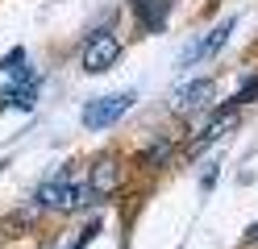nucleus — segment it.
<instances>
[{
	"mask_svg": "<svg viewBox=\"0 0 258 249\" xmlns=\"http://www.w3.org/2000/svg\"><path fill=\"white\" fill-rule=\"evenodd\" d=\"M233 112H237V104H225V108H217V112H213V121H208V125L196 133V137H191V149H204V145H213V141L221 137V133L229 129Z\"/></svg>",
	"mask_w": 258,
	"mask_h": 249,
	"instance_id": "obj_6",
	"label": "nucleus"
},
{
	"mask_svg": "<svg viewBox=\"0 0 258 249\" xmlns=\"http://www.w3.org/2000/svg\"><path fill=\"white\" fill-rule=\"evenodd\" d=\"M254 96H258V79H250V83H246V88H241V92H237V104H246V100H254Z\"/></svg>",
	"mask_w": 258,
	"mask_h": 249,
	"instance_id": "obj_10",
	"label": "nucleus"
},
{
	"mask_svg": "<svg viewBox=\"0 0 258 249\" xmlns=\"http://www.w3.org/2000/svg\"><path fill=\"white\" fill-rule=\"evenodd\" d=\"M134 100H138L134 92H112V96H96V100H88V104H84V125H88L92 133L117 125L121 116L134 108Z\"/></svg>",
	"mask_w": 258,
	"mask_h": 249,
	"instance_id": "obj_1",
	"label": "nucleus"
},
{
	"mask_svg": "<svg viewBox=\"0 0 258 249\" xmlns=\"http://www.w3.org/2000/svg\"><path fill=\"white\" fill-rule=\"evenodd\" d=\"M121 187V162L117 158H100L92 166V179H88V191L92 195H112Z\"/></svg>",
	"mask_w": 258,
	"mask_h": 249,
	"instance_id": "obj_4",
	"label": "nucleus"
},
{
	"mask_svg": "<svg viewBox=\"0 0 258 249\" xmlns=\"http://www.w3.org/2000/svg\"><path fill=\"white\" fill-rule=\"evenodd\" d=\"M167 158H171V141H167V137H163V141H154V145L146 149V166H163Z\"/></svg>",
	"mask_w": 258,
	"mask_h": 249,
	"instance_id": "obj_9",
	"label": "nucleus"
},
{
	"mask_svg": "<svg viewBox=\"0 0 258 249\" xmlns=\"http://www.w3.org/2000/svg\"><path fill=\"white\" fill-rule=\"evenodd\" d=\"M84 187L79 183H67V175H58L50 183H42L38 195H34V204L38 208H54V212H75V208H84Z\"/></svg>",
	"mask_w": 258,
	"mask_h": 249,
	"instance_id": "obj_3",
	"label": "nucleus"
},
{
	"mask_svg": "<svg viewBox=\"0 0 258 249\" xmlns=\"http://www.w3.org/2000/svg\"><path fill=\"white\" fill-rule=\"evenodd\" d=\"M250 241H254V245H258V224H254V228H250Z\"/></svg>",
	"mask_w": 258,
	"mask_h": 249,
	"instance_id": "obj_11",
	"label": "nucleus"
},
{
	"mask_svg": "<svg viewBox=\"0 0 258 249\" xmlns=\"http://www.w3.org/2000/svg\"><path fill=\"white\" fill-rule=\"evenodd\" d=\"M134 13H138V21L146 25L150 33H158L167 25V13H171V0H134Z\"/></svg>",
	"mask_w": 258,
	"mask_h": 249,
	"instance_id": "obj_7",
	"label": "nucleus"
},
{
	"mask_svg": "<svg viewBox=\"0 0 258 249\" xmlns=\"http://www.w3.org/2000/svg\"><path fill=\"white\" fill-rule=\"evenodd\" d=\"M121 58V38L112 29H100V33H92V38L84 42V71L88 75H104L112 71V62Z\"/></svg>",
	"mask_w": 258,
	"mask_h": 249,
	"instance_id": "obj_2",
	"label": "nucleus"
},
{
	"mask_svg": "<svg viewBox=\"0 0 258 249\" xmlns=\"http://www.w3.org/2000/svg\"><path fill=\"white\" fill-rule=\"evenodd\" d=\"M208 100H213V83H208V79H196V83H187V88L175 96V108H179V112H191V108H204Z\"/></svg>",
	"mask_w": 258,
	"mask_h": 249,
	"instance_id": "obj_8",
	"label": "nucleus"
},
{
	"mask_svg": "<svg viewBox=\"0 0 258 249\" xmlns=\"http://www.w3.org/2000/svg\"><path fill=\"white\" fill-rule=\"evenodd\" d=\"M233 25H237V21H221V25L213 29V33H208V38H200L196 46H187V50H183V62H196V58H213L217 50H221L225 42H229Z\"/></svg>",
	"mask_w": 258,
	"mask_h": 249,
	"instance_id": "obj_5",
	"label": "nucleus"
}]
</instances>
